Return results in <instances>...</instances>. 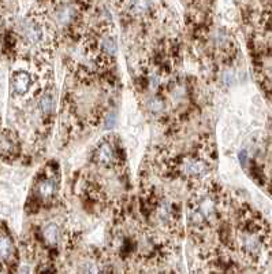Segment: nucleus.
Listing matches in <instances>:
<instances>
[{
  "label": "nucleus",
  "instance_id": "nucleus-1",
  "mask_svg": "<svg viewBox=\"0 0 272 274\" xmlns=\"http://www.w3.org/2000/svg\"><path fill=\"white\" fill-rule=\"evenodd\" d=\"M216 217V200L211 196H205L196 201L189 210V220L195 225H205Z\"/></svg>",
  "mask_w": 272,
  "mask_h": 274
},
{
  "label": "nucleus",
  "instance_id": "nucleus-2",
  "mask_svg": "<svg viewBox=\"0 0 272 274\" xmlns=\"http://www.w3.org/2000/svg\"><path fill=\"white\" fill-rule=\"evenodd\" d=\"M93 161L96 162L98 165H100V166H114V165H117L118 162L117 150L108 140L99 143V146L96 147L95 152H93Z\"/></svg>",
  "mask_w": 272,
  "mask_h": 274
},
{
  "label": "nucleus",
  "instance_id": "nucleus-3",
  "mask_svg": "<svg viewBox=\"0 0 272 274\" xmlns=\"http://www.w3.org/2000/svg\"><path fill=\"white\" fill-rule=\"evenodd\" d=\"M180 170L189 178H201V177H204L208 173L209 166L204 159L189 157L182 161Z\"/></svg>",
  "mask_w": 272,
  "mask_h": 274
},
{
  "label": "nucleus",
  "instance_id": "nucleus-4",
  "mask_svg": "<svg viewBox=\"0 0 272 274\" xmlns=\"http://www.w3.org/2000/svg\"><path fill=\"white\" fill-rule=\"evenodd\" d=\"M77 9L75 6L71 5V3H67V2H63V3H59L54 10V20L55 22L62 26V28H66V26H70V25L74 24V21L77 20Z\"/></svg>",
  "mask_w": 272,
  "mask_h": 274
},
{
  "label": "nucleus",
  "instance_id": "nucleus-5",
  "mask_svg": "<svg viewBox=\"0 0 272 274\" xmlns=\"http://www.w3.org/2000/svg\"><path fill=\"white\" fill-rule=\"evenodd\" d=\"M30 87H32V77L28 72L24 70H18L13 74L11 79V89L13 93L17 96H24L29 92Z\"/></svg>",
  "mask_w": 272,
  "mask_h": 274
},
{
  "label": "nucleus",
  "instance_id": "nucleus-6",
  "mask_svg": "<svg viewBox=\"0 0 272 274\" xmlns=\"http://www.w3.org/2000/svg\"><path fill=\"white\" fill-rule=\"evenodd\" d=\"M39 195L41 196L43 200H49L52 199L58 191V185L55 182L54 178H43L39 184Z\"/></svg>",
  "mask_w": 272,
  "mask_h": 274
},
{
  "label": "nucleus",
  "instance_id": "nucleus-7",
  "mask_svg": "<svg viewBox=\"0 0 272 274\" xmlns=\"http://www.w3.org/2000/svg\"><path fill=\"white\" fill-rule=\"evenodd\" d=\"M14 255L13 241L6 233H0V260H9Z\"/></svg>",
  "mask_w": 272,
  "mask_h": 274
},
{
  "label": "nucleus",
  "instance_id": "nucleus-8",
  "mask_svg": "<svg viewBox=\"0 0 272 274\" xmlns=\"http://www.w3.org/2000/svg\"><path fill=\"white\" fill-rule=\"evenodd\" d=\"M59 237H60V233H59V228L55 224H48L43 229V239L44 241L47 243L51 247H55L58 245Z\"/></svg>",
  "mask_w": 272,
  "mask_h": 274
},
{
  "label": "nucleus",
  "instance_id": "nucleus-9",
  "mask_svg": "<svg viewBox=\"0 0 272 274\" xmlns=\"http://www.w3.org/2000/svg\"><path fill=\"white\" fill-rule=\"evenodd\" d=\"M151 10V0H134L131 5V14L136 17H141L149 13Z\"/></svg>",
  "mask_w": 272,
  "mask_h": 274
},
{
  "label": "nucleus",
  "instance_id": "nucleus-10",
  "mask_svg": "<svg viewBox=\"0 0 272 274\" xmlns=\"http://www.w3.org/2000/svg\"><path fill=\"white\" fill-rule=\"evenodd\" d=\"M15 148H17V144H15L14 139L10 136V134H2L0 136V151L6 154V155H11L14 154Z\"/></svg>",
  "mask_w": 272,
  "mask_h": 274
},
{
  "label": "nucleus",
  "instance_id": "nucleus-11",
  "mask_svg": "<svg viewBox=\"0 0 272 274\" xmlns=\"http://www.w3.org/2000/svg\"><path fill=\"white\" fill-rule=\"evenodd\" d=\"M40 108L44 114H51L55 108V100L54 95L51 93H44L43 98L40 99Z\"/></svg>",
  "mask_w": 272,
  "mask_h": 274
}]
</instances>
